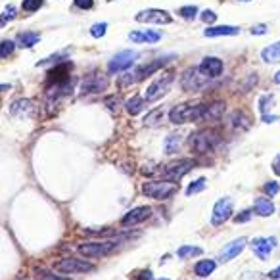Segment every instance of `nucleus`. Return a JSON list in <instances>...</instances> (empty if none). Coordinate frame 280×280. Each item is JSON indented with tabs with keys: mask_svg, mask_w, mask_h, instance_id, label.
<instances>
[{
	"mask_svg": "<svg viewBox=\"0 0 280 280\" xmlns=\"http://www.w3.org/2000/svg\"><path fill=\"white\" fill-rule=\"evenodd\" d=\"M205 111L207 106L203 104H179L169 111V119L175 125L196 123V121H205Z\"/></svg>",
	"mask_w": 280,
	"mask_h": 280,
	"instance_id": "nucleus-1",
	"label": "nucleus"
},
{
	"mask_svg": "<svg viewBox=\"0 0 280 280\" xmlns=\"http://www.w3.org/2000/svg\"><path fill=\"white\" fill-rule=\"evenodd\" d=\"M173 58V56H171ZM171 58H159V60H154V62H148V64H144V66H140V68H136L133 73H123L121 77H119V81H117V87L121 88H127L131 87L133 83H136V81H142V79L150 77V75H154L157 69H161L163 66H167L169 62H171Z\"/></svg>",
	"mask_w": 280,
	"mask_h": 280,
	"instance_id": "nucleus-2",
	"label": "nucleus"
},
{
	"mask_svg": "<svg viewBox=\"0 0 280 280\" xmlns=\"http://www.w3.org/2000/svg\"><path fill=\"white\" fill-rule=\"evenodd\" d=\"M179 190V184L171 181H150L142 184V194L152 200H167Z\"/></svg>",
	"mask_w": 280,
	"mask_h": 280,
	"instance_id": "nucleus-3",
	"label": "nucleus"
},
{
	"mask_svg": "<svg viewBox=\"0 0 280 280\" xmlns=\"http://www.w3.org/2000/svg\"><path fill=\"white\" fill-rule=\"evenodd\" d=\"M219 142H221V136H219V133L215 129H203V131H200V133H196L192 136L190 146H192L194 152H198V154H207Z\"/></svg>",
	"mask_w": 280,
	"mask_h": 280,
	"instance_id": "nucleus-4",
	"label": "nucleus"
},
{
	"mask_svg": "<svg viewBox=\"0 0 280 280\" xmlns=\"http://www.w3.org/2000/svg\"><path fill=\"white\" fill-rule=\"evenodd\" d=\"M173 73H163V75H159V77L155 79L154 83L148 87L146 90V100L148 102H155V100H159L161 96L167 94V90L171 87V83H173Z\"/></svg>",
	"mask_w": 280,
	"mask_h": 280,
	"instance_id": "nucleus-5",
	"label": "nucleus"
},
{
	"mask_svg": "<svg viewBox=\"0 0 280 280\" xmlns=\"http://www.w3.org/2000/svg\"><path fill=\"white\" fill-rule=\"evenodd\" d=\"M116 248V242H83L77 246V251L85 257H102Z\"/></svg>",
	"mask_w": 280,
	"mask_h": 280,
	"instance_id": "nucleus-6",
	"label": "nucleus"
},
{
	"mask_svg": "<svg viewBox=\"0 0 280 280\" xmlns=\"http://www.w3.org/2000/svg\"><path fill=\"white\" fill-rule=\"evenodd\" d=\"M138 58V52L135 50H123V52H117L114 58L109 60L107 64V71L109 73H117V71H125L129 69Z\"/></svg>",
	"mask_w": 280,
	"mask_h": 280,
	"instance_id": "nucleus-7",
	"label": "nucleus"
},
{
	"mask_svg": "<svg viewBox=\"0 0 280 280\" xmlns=\"http://www.w3.org/2000/svg\"><path fill=\"white\" fill-rule=\"evenodd\" d=\"M207 81H209V77L203 73L202 69L192 68L183 75V88L184 90H188V92H196V90H200V88L205 87Z\"/></svg>",
	"mask_w": 280,
	"mask_h": 280,
	"instance_id": "nucleus-8",
	"label": "nucleus"
},
{
	"mask_svg": "<svg viewBox=\"0 0 280 280\" xmlns=\"http://www.w3.org/2000/svg\"><path fill=\"white\" fill-rule=\"evenodd\" d=\"M232 209H234V200L232 198H221L219 202H215L211 215L213 227H221L225 221H229L232 215Z\"/></svg>",
	"mask_w": 280,
	"mask_h": 280,
	"instance_id": "nucleus-9",
	"label": "nucleus"
},
{
	"mask_svg": "<svg viewBox=\"0 0 280 280\" xmlns=\"http://www.w3.org/2000/svg\"><path fill=\"white\" fill-rule=\"evenodd\" d=\"M194 165H196L194 159H179V161H173V163L165 165L163 175L171 181V183H177L179 179H183L184 175L192 169Z\"/></svg>",
	"mask_w": 280,
	"mask_h": 280,
	"instance_id": "nucleus-10",
	"label": "nucleus"
},
{
	"mask_svg": "<svg viewBox=\"0 0 280 280\" xmlns=\"http://www.w3.org/2000/svg\"><path fill=\"white\" fill-rule=\"evenodd\" d=\"M54 269L58 272H88L92 270V263L83 259H75V257H68V259H62L54 263Z\"/></svg>",
	"mask_w": 280,
	"mask_h": 280,
	"instance_id": "nucleus-11",
	"label": "nucleus"
},
{
	"mask_svg": "<svg viewBox=\"0 0 280 280\" xmlns=\"http://www.w3.org/2000/svg\"><path fill=\"white\" fill-rule=\"evenodd\" d=\"M135 20L138 23H157V25H167L171 23L173 18L163 10H155V8H150V10H142L138 12L135 16Z\"/></svg>",
	"mask_w": 280,
	"mask_h": 280,
	"instance_id": "nucleus-12",
	"label": "nucleus"
},
{
	"mask_svg": "<svg viewBox=\"0 0 280 280\" xmlns=\"http://www.w3.org/2000/svg\"><path fill=\"white\" fill-rule=\"evenodd\" d=\"M107 85H109V81H107L106 75H102V73H94V75H88L85 81H83V85H81V92L83 94H90V92H102V90H106Z\"/></svg>",
	"mask_w": 280,
	"mask_h": 280,
	"instance_id": "nucleus-13",
	"label": "nucleus"
},
{
	"mask_svg": "<svg viewBox=\"0 0 280 280\" xmlns=\"http://www.w3.org/2000/svg\"><path fill=\"white\" fill-rule=\"evenodd\" d=\"M152 215V209L146 207V205H138L135 209H131L129 213H125V217L121 219V225L123 227H135L138 222H144L146 219H150Z\"/></svg>",
	"mask_w": 280,
	"mask_h": 280,
	"instance_id": "nucleus-14",
	"label": "nucleus"
},
{
	"mask_svg": "<svg viewBox=\"0 0 280 280\" xmlns=\"http://www.w3.org/2000/svg\"><path fill=\"white\" fill-rule=\"evenodd\" d=\"M10 114L18 119H29V117L35 116V104L27 100V98H21V100H16L10 107Z\"/></svg>",
	"mask_w": 280,
	"mask_h": 280,
	"instance_id": "nucleus-15",
	"label": "nucleus"
},
{
	"mask_svg": "<svg viewBox=\"0 0 280 280\" xmlns=\"http://www.w3.org/2000/svg\"><path fill=\"white\" fill-rule=\"evenodd\" d=\"M276 246V240L274 238H255V240L251 242V250L255 253V257H259V259H269L270 257V251L272 248Z\"/></svg>",
	"mask_w": 280,
	"mask_h": 280,
	"instance_id": "nucleus-16",
	"label": "nucleus"
},
{
	"mask_svg": "<svg viewBox=\"0 0 280 280\" xmlns=\"http://www.w3.org/2000/svg\"><path fill=\"white\" fill-rule=\"evenodd\" d=\"M244 248H246V238H238V240L227 244L221 250V253H219V261L229 263V261H232L234 257H238L242 251H244Z\"/></svg>",
	"mask_w": 280,
	"mask_h": 280,
	"instance_id": "nucleus-17",
	"label": "nucleus"
},
{
	"mask_svg": "<svg viewBox=\"0 0 280 280\" xmlns=\"http://www.w3.org/2000/svg\"><path fill=\"white\" fill-rule=\"evenodd\" d=\"M200 69H202L203 73L207 75V77H219L222 73V62L219 58H213V56H207V58H203V62L200 64Z\"/></svg>",
	"mask_w": 280,
	"mask_h": 280,
	"instance_id": "nucleus-18",
	"label": "nucleus"
},
{
	"mask_svg": "<svg viewBox=\"0 0 280 280\" xmlns=\"http://www.w3.org/2000/svg\"><path fill=\"white\" fill-rule=\"evenodd\" d=\"M240 27H231V25H215V27H207L203 31L205 37H231V35H238Z\"/></svg>",
	"mask_w": 280,
	"mask_h": 280,
	"instance_id": "nucleus-19",
	"label": "nucleus"
},
{
	"mask_svg": "<svg viewBox=\"0 0 280 280\" xmlns=\"http://www.w3.org/2000/svg\"><path fill=\"white\" fill-rule=\"evenodd\" d=\"M229 125L236 131H244V129H250V117L246 116L244 111H232L231 119H229Z\"/></svg>",
	"mask_w": 280,
	"mask_h": 280,
	"instance_id": "nucleus-20",
	"label": "nucleus"
},
{
	"mask_svg": "<svg viewBox=\"0 0 280 280\" xmlns=\"http://www.w3.org/2000/svg\"><path fill=\"white\" fill-rule=\"evenodd\" d=\"M129 39L133 42H155V40L161 39V35L155 31H133L129 35Z\"/></svg>",
	"mask_w": 280,
	"mask_h": 280,
	"instance_id": "nucleus-21",
	"label": "nucleus"
},
{
	"mask_svg": "<svg viewBox=\"0 0 280 280\" xmlns=\"http://www.w3.org/2000/svg\"><path fill=\"white\" fill-rule=\"evenodd\" d=\"M184 142V136L179 133H173L165 138V154H177Z\"/></svg>",
	"mask_w": 280,
	"mask_h": 280,
	"instance_id": "nucleus-22",
	"label": "nucleus"
},
{
	"mask_svg": "<svg viewBox=\"0 0 280 280\" xmlns=\"http://www.w3.org/2000/svg\"><path fill=\"white\" fill-rule=\"evenodd\" d=\"M253 211L257 213V215H261V217H269V215L274 213V205L267 198H257L255 203H253Z\"/></svg>",
	"mask_w": 280,
	"mask_h": 280,
	"instance_id": "nucleus-23",
	"label": "nucleus"
},
{
	"mask_svg": "<svg viewBox=\"0 0 280 280\" xmlns=\"http://www.w3.org/2000/svg\"><path fill=\"white\" fill-rule=\"evenodd\" d=\"M261 58L265 60L267 64H280V42L269 44L267 48L261 52Z\"/></svg>",
	"mask_w": 280,
	"mask_h": 280,
	"instance_id": "nucleus-24",
	"label": "nucleus"
},
{
	"mask_svg": "<svg viewBox=\"0 0 280 280\" xmlns=\"http://www.w3.org/2000/svg\"><path fill=\"white\" fill-rule=\"evenodd\" d=\"M40 40V35L39 33H21V35H18V39H16V42H18V46H21V48H31V46H35L37 42Z\"/></svg>",
	"mask_w": 280,
	"mask_h": 280,
	"instance_id": "nucleus-25",
	"label": "nucleus"
},
{
	"mask_svg": "<svg viewBox=\"0 0 280 280\" xmlns=\"http://www.w3.org/2000/svg\"><path fill=\"white\" fill-rule=\"evenodd\" d=\"M217 269V263L211 259H203L200 263H196V267H194V272L198 274V276H209L213 270Z\"/></svg>",
	"mask_w": 280,
	"mask_h": 280,
	"instance_id": "nucleus-26",
	"label": "nucleus"
},
{
	"mask_svg": "<svg viewBox=\"0 0 280 280\" xmlns=\"http://www.w3.org/2000/svg\"><path fill=\"white\" fill-rule=\"evenodd\" d=\"M125 107H127V111H129L131 116H138V114L144 109V100H142L140 96L129 98V100H127V104H125Z\"/></svg>",
	"mask_w": 280,
	"mask_h": 280,
	"instance_id": "nucleus-27",
	"label": "nucleus"
},
{
	"mask_svg": "<svg viewBox=\"0 0 280 280\" xmlns=\"http://www.w3.org/2000/svg\"><path fill=\"white\" fill-rule=\"evenodd\" d=\"M222 111H225V102H215V104H209V106H207V111H205V121H213V119L221 117Z\"/></svg>",
	"mask_w": 280,
	"mask_h": 280,
	"instance_id": "nucleus-28",
	"label": "nucleus"
},
{
	"mask_svg": "<svg viewBox=\"0 0 280 280\" xmlns=\"http://www.w3.org/2000/svg\"><path fill=\"white\" fill-rule=\"evenodd\" d=\"M203 250L202 248H198V246H183V248H179L177 251V255L181 257V259H188V257H196V255H202Z\"/></svg>",
	"mask_w": 280,
	"mask_h": 280,
	"instance_id": "nucleus-29",
	"label": "nucleus"
},
{
	"mask_svg": "<svg viewBox=\"0 0 280 280\" xmlns=\"http://www.w3.org/2000/svg\"><path fill=\"white\" fill-rule=\"evenodd\" d=\"M35 276H37V280H69V278H66V276L54 274V272L48 269H35Z\"/></svg>",
	"mask_w": 280,
	"mask_h": 280,
	"instance_id": "nucleus-30",
	"label": "nucleus"
},
{
	"mask_svg": "<svg viewBox=\"0 0 280 280\" xmlns=\"http://www.w3.org/2000/svg\"><path fill=\"white\" fill-rule=\"evenodd\" d=\"M165 114V109L163 107H157L155 111H152L150 116H146L144 119V125L146 127H152V125H159V119H161V116Z\"/></svg>",
	"mask_w": 280,
	"mask_h": 280,
	"instance_id": "nucleus-31",
	"label": "nucleus"
},
{
	"mask_svg": "<svg viewBox=\"0 0 280 280\" xmlns=\"http://www.w3.org/2000/svg\"><path fill=\"white\" fill-rule=\"evenodd\" d=\"M272 102H274V96L272 94H267V96H261L259 98V111L261 116H267L270 107H272Z\"/></svg>",
	"mask_w": 280,
	"mask_h": 280,
	"instance_id": "nucleus-32",
	"label": "nucleus"
},
{
	"mask_svg": "<svg viewBox=\"0 0 280 280\" xmlns=\"http://www.w3.org/2000/svg\"><path fill=\"white\" fill-rule=\"evenodd\" d=\"M202 190H205V179H198V181L190 183V186L186 188V196H194V194L202 192Z\"/></svg>",
	"mask_w": 280,
	"mask_h": 280,
	"instance_id": "nucleus-33",
	"label": "nucleus"
},
{
	"mask_svg": "<svg viewBox=\"0 0 280 280\" xmlns=\"http://www.w3.org/2000/svg\"><path fill=\"white\" fill-rule=\"evenodd\" d=\"M18 16V8L14 6V4H8L6 8H4V14H2V25H6L10 20H14Z\"/></svg>",
	"mask_w": 280,
	"mask_h": 280,
	"instance_id": "nucleus-34",
	"label": "nucleus"
},
{
	"mask_svg": "<svg viewBox=\"0 0 280 280\" xmlns=\"http://www.w3.org/2000/svg\"><path fill=\"white\" fill-rule=\"evenodd\" d=\"M106 29H107V23H96V25L90 27V35H92L94 39H100V37L106 35Z\"/></svg>",
	"mask_w": 280,
	"mask_h": 280,
	"instance_id": "nucleus-35",
	"label": "nucleus"
},
{
	"mask_svg": "<svg viewBox=\"0 0 280 280\" xmlns=\"http://www.w3.org/2000/svg\"><path fill=\"white\" fill-rule=\"evenodd\" d=\"M179 14H181V18H184V20H194L196 14H198V8L196 6H184V8L179 10Z\"/></svg>",
	"mask_w": 280,
	"mask_h": 280,
	"instance_id": "nucleus-36",
	"label": "nucleus"
},
{
	"mask_svg": "<svg viewBox=\"0 0 280 280\" xmlns=\"http://www.w3.org/2000/svg\"><path fill=\"white\" fill-rule=\"evenodd\" d=\"M42 6V0H23V10L25 12H37Z\"/></svg>",
	"mask_w": 280,
	"mask_h": 280,
	"instance_id": "nucleus-37",
	"label": "nucleus"
},
{
	"mask_svg": "<svg viewBox=\"0 0 280 280\" xmlns=\"http://www.w3.org/2000/svg\"><path fill=\"white\" fill-rule=\"evenodd\" d=\"M14 48H16V44L12 40H4L2 42V48H0V58H8Z\"/></svg>",
	"mask_w": 280,
	"mask_h": 280,
	"instance_id": "nucleus-38",
	"label": "nucleus"
},
{
	"mask_svg": "<svg viewBox=\"0 0 280 280\" xmlns=\"http://www.w3.org/2000/svg\"><path fill=\"white\" fill-rule=\"evenodd\" d=\"M280 192V184L278 183H267L265 184V194L267 196H276Z\"/></svg>",
	"mask_w": 280,
	"mask_h": 280,
	"instance_id": "nucleus-39",
	"label": "nucleus"
},
{
	"mask_svg": "<svg viewBox=\"0 0 280 280\" xmlns=\"http://www.w3.org/2000/svg\"><path fill=\"white\" fill-rule=\"evenodd\" d=\"M200 18H202V21H205V23H213V21L217 20V14L213 10H203L202 14H200Z\"/></svg>",
	"mask_w": 280,
	"mask_h": 280,
	"instance_id": "nucleus-40",
	"label": "nucleus"
},
{
	"mask_svg": "<svg viewBox=\"0 0 280 280\" xmlns=\"http://www.w3.org/2000/svg\"><path fill=\"white\" fill-rule=\"evenodd\" d=\"M75 6L81 10H90L94 6V0H75Z\"/></svg>",
	"mask_w": 280,
	"mask_h": 280,
	"instance_id": "nucleus-41",
	"label": "nucleus"
},
{
	"mask_svg": "<svg viewBox=\"0 0 280 280\" xmlns=\"http://www.w3.org/2000/svg\"><path fill=\"white\" fill-rule=\"evenodd\" d=\"M251 219V211H242L238 217H236V222H248Z\"/></svg>",
	"mask_w": 280,
	"mask_h": 280,
	"instance_id": "nucleus-42",
	"label": "nucleus"
},
{
	"mask_svg": "<svg viewBox=\"0 0 280 280\" xmlns=\"http://www.w3.org/2000/svg\"><path fill=\"white\" fill-rule=\"evenodd\" d=\"M253 35H265L267 33V25H255L253 29H251Z\"/></svg>",
	"mask_w": 280,
	"mask_h": 280,
	"instance_id": "nucleus-43",
	"label": "nucleus"
},
{
	"mask_svg": "<svg viewBox=\"0 0 280 280\" xmlns=\"http://www.w3.org/2000/svg\"><path fill=\"white\" fill-rule=\"evenodd\" d=\"M272 171L276 175H280V154L274 157V161H272Z\"/></svg>",
	"mask_w": 280,
	"mask_h": 280,
	"instance_id": "nucleus-44",
	"label": "nucleus"
},
{
	"mask_svg": "<svg viewBox=\"0 0 280 280\" xmlns=\"http://www.w3.org/2000/svg\"><path fill=\"white\" fill-rule=\"evenodd\" d=\"M269 278L272 280H280V267H276V269H272L269 272Z\"/></svg>",
	"mask_w": 280,
	"mask_h": 280,
	"instance_id": "nucleus-45",
	"label": "nucleus"
},
{
	"mask_svg": "<svg viewBox=\"0 0 280 280\" xmlns=\"http://www.w3.org/2000/svg\"><path fill=\"white\" fill-rule=\"evenodd\" d=\"M263 117V121H265V123H272V121H276V117L274 116H261Z\"/></svg>",
	"mask_w": 280,
	"mask_h": 280,
	"instance_id": "nucleus-46",
	"label": "nucleus"
},
{
	"mask_svg": "<svg viewBox=\"0 0 280 280\" xmlns=\"http://www.w3.org/2000/svg\"><path fill=\"white\" fill-rule=\"evenodd\" d=\"M274 83L280 85V71H276V75H274Z\"/></svg>",
	"mask_w": 280,
	"mask_h": 280,
	"instance_id": "nucleus-47",
	"label": "nucleus"
},
{
	"mask_svg": "<svg viewBox=\"0 0 280 280\" xmlns=\"http://www.w3.org/2000/svg\"><path fill=\"white\" fill-rule=\"evenodd\" d=\"M240 2H251V0H240Z\"/></svg>",
	"mask_w": 280,
	"mask_h": 280,
	"instance_id": "nucleus-48",
	"label": "nucleus"
},
{
	"mask_svg": "<svg viewBox=\"0 0 280 280\" xmlns=\"http://www.w3.org/2000/svg\"><path fill=\"white\" fill-rule=\"evenodd\" d=\"M157 280H169V278H157Z\"/></svg>",
	"mask_w": 280,
	"mask_h": 280,
	"instance_id": "nucleus-49",
	"label": "nucleus"
}]
</instances>
